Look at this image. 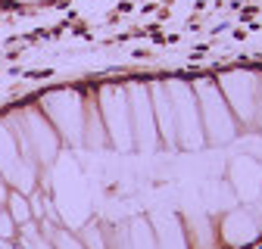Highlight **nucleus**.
Returning a JSON list of instances; mask_svg holds the SVG:
<instances>
[{
	"label": "nucleus",
	"instance_id": "39448f33",
	"mask_svg": "<svg viewBox=\"0 0 262 249\" xmlns=\"http://www.w3.org/2000/svg\"><path fill=\"white\" fill-rule=\"evenodd\" d=\"M153 109L159 115V134L166 137V140H175V112H172V97H169V90L166 87H153Z\"/></svg>",
	"mask_w": 262,
	"mask_h": 249
},
{
	"label": "nucleus",
	"instance_id": "1a4fd4ad",
	"mask_svg": "<svg viewBox=\"0 0 262 249\" xmlns=\"http://www.w3.org/2000/svg\"><path fill=\"white\" fill-rule=\"evenodd\" d=\"M56 249H81L78 240H72L69 234H56Z\"/></svg>",
	"mask_w": 262,
	"mask_h": 249
},
{
	"label": "nucleus",
	"instance_id": "423d86ee",
	"mask_svg": "<svg viewBox=\"0 0 262 249\" xmlns=\"http://www.w3.org/2000/svg\"><path fill=\"white\" fill-rule=\"evenodd\" d=\"M7 206H10V215H13L16 225L31 221V206H28V200H25L22 193H10V196H7Z\"/></svg>",
	"mask_w": 262,
	"mask_h": 249
},
{
	"label": "nucleus",
	"instance_id": "f8f14e48",
	"mask_svg": "<svg viewBox=\"0 0 262 249\" xmlns=\"http://www.w3.org/2000/svg\"><path fill=\"white\" fill-rule=\"evenodd\" d=\"M0 206H4V200H0Z\"/></svg>",
	"mask_w": 262,
	"mask_h": 249
},
{
	"label": "nucleus",
	"instance_id": "9d476101",
	"mask_svg": "<svg viewBox=\"0 0 262 249\" xmlns=\"http://www.w3.org/2000/svg\"><path fill=\"white\" fill-rule=\"evenodd\" d=\"M0 249H13V246H10V240H4V237H0Z\"/></svg>",
	"mask_w": 262,
	"mask_h": 249
},
{
	"label": "nucleus",
	"instance_id": "f257e3e1",
	"mask_svg": "<svg viewBox=\"0 0 262 249\" xmlns=\"http://www.w3.org/2000/svg\"><path fill=\"white\" fill-rule=\"evenodd\" d=\"M203 90L209 93V100L203 103V109H206V128H209V137L212 140H228V137H234V128H231V118H228V112H225V100L215 93V87L212 84H203Z\"/></svg>",
	"mask_w": 262,
	"mask_h": 249
},
{
	"label": "nucleus",
	"instance_id": "0eeeda50",
	"mask_svg": "<svg viewBox=\"0 0 262 249\" xmlns=\"http://www.w3.org/2000/svg\"><path fill=\"white\" fill-rule=\"evenodd\" d=\"M22 249H53V246L35 231V225L25 221V225H22Z\"/></svg>",
	"mask_w": 262,
	"mask_h": 249
},
{
	"label": "nucleus",
	"instance_id": "7ed1b4c3",
	"mask_svg": "<svg viewBox=\"0 0 262 249\" xmlns=\"http://www.w3.org/2000/svg\"><path fill=\"white\" fill-rule=\"evenodd\" d=\"M172 93H175V97L178 100H172V112L181 118V131L187 134V143H196V140H200V134H196V100H190V90L187 87H172Z\"/></svg>",
	"mask_w": 262,
	"mask_h": 249
},
{
	"label": "nucleus",
	"instance_id": "f03ea898",
	"mask_svg": "<svg viewBox=\"0 0 262 249\" xmlns=\"http://www.w3.org/2000/svg\"><path fill=\"white\" fill-rule=\"evenodd\" d=\"M131 97H135V103H131V112H135V131H138V143L153 150V103L147 100V90L144 87H131Z\"/></svg>",
	"mask_w": 262,
	"mask_h": 249
},
{
	"label": "nucleus",
	"instance_id": "20e7f679",
	"mask_svg": "<svg viewBox=\"0 0 262 249\" xmlns=\"http://www.w3.org/2000/svg\"><path fill=\"white\" fill-rule=\"evenodd\" d=\"M106 97H113V100L103 106V109H106V115H110V134H113V140H116L119 146H128V143H125V137H122V128H131L125 97H122V90H119V93H116V90H106Z\"/></svg>",
	"mask_w": 262,
	"mask_h": 249
},
{
	"label": "nucleus",
	"instance_id": "9b49d317",
	"mask_svg": "<svg viewBox=\"0 0 262 249\" xmlns=\"http://www.w3.org/2000/svg\"><path fill=\"white\" fill-rule=\"evenodd\" d=\"M0 200H4V203H7V193H4V184H0Z\"/></svg>",
	"mask_w": 262,
	"mask_h": 249
},
{
	"label": "nucleus",
	"instance_id": "6e6552de",
	"mask_svg": "<svg viewBox=\"0 0 262 249\" xmlns=\"http://www.w3.org/2000/svg\"><path fill=\"white\" fill-rule=\"evenodd\" d=\"M13 234H16L13 215H10V212H0V237H4V240H13Z\"/></svg>",
	"mask_w": 262,
	"mask_h": 249
}]
</instances>
